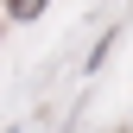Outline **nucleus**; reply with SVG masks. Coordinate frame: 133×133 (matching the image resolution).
Instances as JSON below:
<instances>
[{
    "label": "nucleus",
    "mask_w": 133,
    "mask_h": 133,
    "mask_svg": "<svg viewBox=\"0 0 133 133\" xmlns=\"http://www.w3.org/2000/svg\"><path fill=\"white\" fill-rule=\"evenodd\" d=\"M44 0H6V19H38Z\"/></svg>",
    "instance_id": "obj_1"
},
{
    "label": "nucleus",
    "mask_w": 133,
    "mask_h": 133,
    "mask_svg": "<svg viewBox=\"0 0 133 133\" xmlns=\"http://www.w3.org/2000/svg\"><path fill=\"white\" fill-rule=\"evenodd\" d=\"M0 32H6V13H0Z\"/></svg>",
    "instance_id": "obj_2"
}]
</instances>
